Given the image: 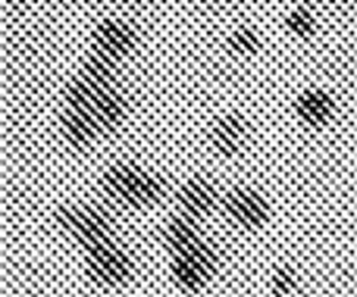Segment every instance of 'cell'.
Returning a JSON list of instances; mask_svg holds the SVG:
<instances>
[{
  "label": "cell",
  "mask_w": 357,
  "mask_h": 297,
  "mask_svg": "<svg viewBox=\"0 0 357 297\" xmlns=\"http://www.w3.org/2000/svg\"><path fill=\"white\" fill-rule=\"evenodd\" d=\"M210 144L220 156H238L248 144V122L238 113H229V116H220L213 125H210Z\"/></svg>",
  "instance_id": "cell-7"
},
{
  "label": "cell",
  "mask_w": 357,
  "mask_h": 297,
  "mask_svg": "<svg viewBox=\"0 0 357 297\" xmlns=\"http://www.w3.org/2000/svg\"><path fill=\"white\" fill-rule=\"evenodd\" d=\"M56 225L73 238L79 248H94V244L116 238V216L104 204H66L56 210Z\"/></svg>",
  "instance_id": "cell-2"
},
{
  "label": "cell",
  "mask_w": 357,
  "mask_h": 297,
  "mask_svg": "<svg viewBox=\"0 0 357 297\" xmlns=\"http://www.w3.org/2000/svg\"><path fill=\"white\" fill-rule=\"evenodd\" d=\"M169 275H173V285L178 288V291H185V294L204 291V288L210 285V279H213V273H210V269H204L201 263H195L191 257H185V254H173Z\"/></svg>",
  "instance_id": "cell-10"
},
{
  "label": "cell",
  "mask_w": 357,
  "mask_h": 297,
  "mask_svg": "<svg viewBox=\"0 0 357 297\" xmlns=\"http://www.w3.org/2000/svg\"><path fill=\"white\" fill-rule=\"evenodd\" d=\"M301 291V282H298V273L291 266H279L273 269L270 275V294L273 297H295Z\"/></svg>",
  "instance_id": "cell-14"
},
{
  "label": "cell",
  "mask_w": 357,
  "mask_h": 297,
  "mask_svg": "<svg viewBox=\"0 0 357 297\" xmlns=\"http://www.w3.org/2000/svg\"><path fill=\"white\" fill-rule=\"evenodd\" d=\"M126 113H129V104H126L119 88H107V91L98 88V94H94V116H98L100 129L113 131L126 119Z\"/></svg>",
  "instance_id": "cell-12"
},
{
  "label": "cell",
  "mask_w": 357,
  "mask_h": 297,
  "mask_svg": "<svg viewBox=\"0 0 357 297\" xmlns=\"http://www.w3.org/2000/svg\"><path fill=\"white\" fill-rule=\"evenodd\" d=\"M289 31L298 38H310L314 35V13H310L307 6H298L289 16Z\"/></svg>",
  "instance_id": "cell-16"
},
{
  "label": "cell",
  "mask_w": 357,
  "mask_h": 297,
  "mask_svg": "<svg viewBox=\"0 0 357 297\" xmlns=\"http://www.w3.org/2000/svg\"><path fill=\"white\" fill-rule=\"evenodd\" d=\"M222 210H226V216L235 225L251 229V232L264 229L270 223V200L260 191H254V188H235V191H229L226 200H222Z\"/></svg>",
  "instance_id": "cell-4"
},
{
  "label": "cell",
  "mask_w": 357,
  "mask_h": 297,
  "mask_svg": "<svg viewBox=\"0 0 357 297\" xmlns=\"http://www.w3.org/2000/svg\"><path fill=\"white\" fill-rule=\"evenodd\" d=\"M229 50H232L235 56H251L260 50V35L254 29H238L232 31V38H229Z\"/></svg>",
  "instance_id": "cell-15"
},
{
  "label": "cell",
  "mask_w": 357,
  "mask_h": 297,
  "mask_svg": "<svg viewBox=\"0 0 357 297\" xmlns=\"http://www.w3.org/2000/svg\"><path fill=\"white\" fill-rule=\"evenodd\" d=\"M100 191L119 207L148 210V207H157L163 200L167 182H163V175L151 172V169L138 166V163H116V166H110L104 172Z\"/></svg>",
  "instance_id": "cell-1"
},
{
  "label": "cell",
  "mask_w": 357,
  "mask_h": 297,
  "mask_svg": "<svg viewBox=\"0 0 357 297\" xmlns=\"http://www.w3.org/2000/svg\"><path fill=\"white\" fill-rule=\"evenodd\" d=\"M85 273L100 288H123L135 279V260L123 241L107 238L85 250Z\"/></svg>",
  "instance_id": "cell-3"
},
{
  "label": "cell",
  "mask_w": 357,
  "mask_h": 297,
  "mask_svg": "<svg viewBox=\"0 0 357 297\" xmlns=\"http://www.w3.org/2000/svg\"><path fill=\"white\" fill-rule=\"evenodd\" d=\"M216 207H220V191H216V185L210 179H204V175H195V179H188L178 188V213H185V216L201 223Z\"/></svg>",
  "instance_id": "cell-6"
},
{
  "label": "cell",
  "mask_w": 357,
  "mask_h": 297,
  "mask_svg": "<svg viewBox=\"0 0 357 297\" xmlns=\"http://www.w3.org/2000/svg\"><path fill=\"white\" fill-rule=\"evenodd\" d=\"M138 35L129 22H119V19H104V22L94 29V54L107 56V60L119 63L135 50Z\"/></svg>",
  "instance_id": "cell-5"
},
{
  "label": "cell",
  "mask_w": 357,
  "mask_h": 297,
  "mask_svg": "<svg viewBox=\"0 0 357 297\" xmlns=\"http://www.w3.org/2000/svg\"><path fill=\"white\" fill-rule=\"evenodd\" d=\"M160 238H163V244H167L173 254H182V250H188L191 244L201 241L204 235H201V225H197V219L185 216V213H176V216L167 219Z\"/></svg>",
  "instance_id": "cell-11"
},
{
  "label": "cell",
  "mask_w": 357,
  "mask_h": 297,
  "mask_svg": "<svg viewBox=\"0 0 357 297\" xmlns=\"http://www.w3.org/2000/svg\"><path fill=\"white\" fill-rule=\"evenodd\" d=\"M82 79H88L94 88H100V91H107V88H119L113 60H107V56H100V54H91L85 63H82Z\"/></svg>",
  "instance_id": "cell-13"
},
{
  "label": "cell",
  "mask_w": 357,
  "mask_h": 297,
  "mask_svg": "<svg viewBox=\"0 0 357 297\" xmlns=\"http://www.w3.org/2000/svg\"><path fill=\"white\" fill-rule=\"evenodd\" d=\"M60 131H63V138H66L69 147H75V150L91 147V144L98 141L100 135H107V131L100 129V122L91 116V113L69 110V106L63 110V116H60Z\"/></svg>",
  "instance_id": "cell-8"
},
{
  "label": "cell",
  "mask_w": 357,
  "mask_h": 297,
  "mask_svg": "<svg viewBox=\"0 0 357 297\" xmlns=\"http://www.w3.org/2000/svg\"><path fill=\"white\" fill-rule=\"evenodd\" d=\"M351 3H357V0H351Z\"/></svg>",
  "instance_id": "cell-17"
},
{
  "label": "cell",
  "mask_w": 357,
  "mask_h": 297,
  "mask_svg": "<svg viewBox=\"0 0 357 297\" xmlns=\"http://www.w3.org/2000/svg\"><path fill=\"white\" fill-rule=\"evenodd\" d=\"M333 113H335V97L329 91H323V88H307L295 100V116L307 129H323L333 119Z\"/></svg>",
  "instance_id": "cell-9"
}]
</instances>
